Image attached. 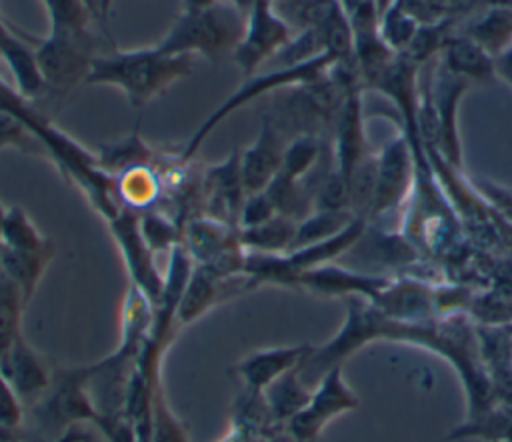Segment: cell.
Instances as JSON below:
<instances>
[{"mask_svg":"<svg viewBox=\"0 0 512 442\" xmlns=\"http://www.w3.org/2000/svg\"><path fill=\"white\" fill-rule=\"evenodd\" d=\"M0 58L8 64L16 90L24 98H36L42 92H46L38 62H36V52L30 44H26L22 38L16 34H10L0 42Z\"/></svg>","mask_w":512,"mask_h":442,"instance_id":"7402d4cb","label":"cell"},{"mask_svg":"<svg viewBox=\"0 0 512 442\" xmlns=\"http://www.w3.org/2000/svg\"><path fill=\"white\" fill-rule=\"evenodd\" d=\"M108 228L122 254L130 284L140 288L156 304L164 288V274L158 272L154 262L156 254L142 236L138 214L124 206L112 220H108Z\"/></svg>","mask_w":512,"mask_h":442,"instance_id":"ba28073f","label":"cell"},{"mask_svg":"<svg viewBox=\"0 0 512 442\" xmlns=\"http://www.w3.org/2000/svg\"><path fill=\"white\" fill-rule=\"evenodd\" d=\"M364 128H362V110L358 92L350 90L344 96L342 106L336 116V134H334V162L336 170L350 182L352 174L370 158Z\"/></svg>","mask_w":512,"mask_h":442,"instance_id":"7c38bea8","label":"cell"},{"mask_svg":"<svg viewBox=\"0 0 512 442\" xmlns=\"http://www.w3.org/2000/svg\"><path fill=\"white\" fill-rule=\"evenodd\" d=\"M298 368L286 372L262 392L268 414L276 422H288L308 404L312 396V388L302 380Z\"/></svg>","mask_w":512,"mask_h":442,"instance_id":"603a6c76","label":"cell"},{"mask_svg":"<svg viewBox=\"0 0 512 442\" xmlns=\"http://www.w3.org/2000/svg\"><path fill=\"white\" fill-rule=\"evenodd\" d=\"M194 56L166 54L158 46L116 50L96 56L86 84L118 88L132 108L140 110L178 80L190 76Z\"/></svg>","mask_w":512,"mask_h":442,"instance_id":"6da1fadb","label":"cell"},{"mask_svg":"<svg viewBox=\"0 0 512 442\" xmlns=\"http://www.w3.org/2000/svg\"><path fill=\"white\" fill-rule=\"evenodd\" d=\"M150 442H188L184 424L168 406L162 384L158 382L152 396V414H150Z\"/></svg>","mask_w":512,"mask_h":442,"instance_id":"d6a6232c","label":"cell"},{"mask_svg":"<svg viewBox=\"0 0 512 442\" xmlns=\"http://www.w3.org/2000/svg\"><path fill=\"white\" fill-rule=\"evenodd\" d=\"M356 406L358 398L344 382L342 366H334L318 380L308 404L294 414L286 426L294 442H314L332 418L354 410Z\"/></svg>","mask_w":512,"mask_h":442,"instance_id":"8992f818","label":"cell"},{"mask_svg":"<svg viewBox=\"0 0 512 442\" xmlns=\"http://www.w3.org/2000/svg\"><path fill=\"white\" fill-rule=\"evenodd\" d=\"M138 220H140L142 236H144V240L148 242V246L152 248L154 254H160V252L170 254V250L176 244H180L178 230H176L174 222L170 218H166L164 214L146 210L138 216Z\"/></svg>","mask_w":512,"mask_h":442,"instance_id":"e575fe53","label":"cell"},{"mask_svg":"<svg viewBox=\"0 0 512 442\" xmlns=\"http://www.w3.org/2000/svg\"><path fill=\"white\" fill-rule=\"evenodd\" d=\"M112 4H114V0H98V12H100V16H102L104 20L108 18Z\"/></svg>","mask_w":512,"mask_h":442,"instance_id":"f6af8a7d","label":"cell"},{"mask_svg":"<svg viewBox=\"0 0 512 442\" xmlns=\"http://www.w3.org/2000/svg\"><path fill=\"white\" fill-rule=\"evenodd\" d=\"M414 178V158L406 138L390 140L376 156L374 194L368 216H380L394 210L410 190Z\"/></svg>","mask_w":512,"mask_h":442,"instance_id":"9c48e42d","label":"cell"},{"mask_svg":"<svg viewBox=\"0 0 512 442\" xmlns=\"http://www.w3.org/2000/svg\"><path fill=\"white\" fill-rule=\"evenodd\" d=\"M312 346L298 344V346H282V348H266L244 356L236 366L234 372L246 386V390L262 394L274 380L284 376L286 372L298 368Z\"/></svg>","mask_w":512,"mask_h":442,"instance_id":"5bb4252c","label":"cell"},{"mask_svg":"<svg viewBox=\"0 0 512 442\" xmlns=\"http://www.w3.org/2000/svg\"><path fill=\"white\" fill-rule=\"evenodd\" d=\"M450 74L470 82L494 80V58L468 36H454L442 46V62Z\"/></svg>","mask_w":512,"mask_h":442,"instance_id":"d6986e66","label":"cell"},{"mask_svg":"<svg viewBox=\"0 0 512 442\" xmlns=\"http://www.w3.org/2000/svg\"><path fill=\"white\" fill-rule=\"evenodd\" d=\"M234 278H220L202 266H194L176 310V324L186 326L208 312L226 296V288Z\"/></svg>","mask_w":512,"mask_h":442,"instance_id":"ac0fdd59","label":"cell"},{"mask_svg":"<svg viewBox=\"0 0 512 442\" xmlns=\"http://www.w3.org/2000/svg\"><path fill=\"white\" fill-rule=\"evenodd\" d=\"M50 20V34L90 36V20L98 14L90 0H42Z\"/></svg>","mask_w":512,"mask_h":442,"instance_id":"484cf974","label":"cell"},{"mask_svg":"<svg viewBox=\"0 0 512 442\" xmlns=\"http://www.w3.org/2000/svg\"><path fill=\"white\" fill-rule=\"evenodd\" d=\"M320 154H322V144L314 134H308V132L298 134L284 146L280 174L292 180H304L310 174V170L316 166Z\"/></svg>","mask_w":512,"mask_h":442,"instance_id":"4dcf8cb0","label":"cell"},{"mask_svg":"<svg viewBox=\"0 0 512 442\" xmlns=\"http://www.w3.org/2000/svg\"><path fill=\"white\" fill-rule=\"evenodd\" d=\"M272 4H296V2H302V0H270Z\"/></svg>","mask_w":512,"mask_h":442,"instance_id":"bcb514c9","label":"cell"},{"mask_svg":"<svg viewBox=\"0 0 512 442\" xmlns=\"http://www.w3.org/2000/svg\"><path fill=\"white\" fill-rule=\"evenodd\" d=\"M494 78H498L512 90V44L498 56H494Z\"/></svg>","mask_w":512,"mask_h":442,"instance_id":"60d3db41","label":"cell"},{"mask_svg":"<svg viewBox=\"0 0 512 442\" xmlns=\"http://www.w3.org/2000/svg\"><path fill=\"white\" fill-rule=\"evenodd\" d=\"M356 214L352 210H312L296 224V236L292 250L304 248L318 240H324L352 222ZM290 250V252H292Z\"/></svg>","mask_w":512,"mask_h":442,"instance_id":"f1b7e54d","label":"cell"},{"mask_svg":"<svg viewBox=\"0 0 512 442\" xmlns=\"http://www.w3.org/2000/svg\"><path fill=\"white\" fill-rule=\"evenodd\" d=\"M158 194V182L148 166H134L120 174L118 196L126 208H146Z\"/></svg>","mask_w":512,"mask_h":442,"instance_id":"1f68e13d","label":"cell"},{"mask_svg":"<svg viewBox=\"0 0 512 442\" xmlns=\"http://www.w3.org/2000/svg\"><path fill=\"white\" fill-rule=\"evenodd\" d=\"M120 346L118 350L136 356L142 352L154 324V302L134 284L128 286L120 314Z\"/></svg>","mask_w":512,"mask_h":442,"instance_id":"ffe728a7","label":"cell"},{"mask_svg":"<svg viewBox=\"0 0 512 442\" xmlns=\"http://www.w3.org/2000/svg\"><path fill=\"white\" fill-rule=\"evenodd\" d=\"M296 220L276 214L264 224L252 228H240L238 240L246 252H268L286 254L292 250L296 236Z\"/></svg>","mask_w":512,"mask_h":442,"instance_id":"cb8c5ba5","label":"cell"},{"mask_svg":"<svg viewBox=\"0 0 512 442\" xmlns=\"http://www.w3.org/2000/svg\"><path fill=\"white\" fill-rule=\"evenodd\" d=\"M6 148H16L28 154L44 150L40 140L16 116L0 110V152Z\"/></svg>","mask_w":512,"mask_h":442,"instance_id":"74e56055","label":"cell"},{"mask_svg":"<svg viewBox=\"0 0 512 442\" xmlns=\"http://www.w3.org/2000/svg\"><path fill=\"white\" fill-rule=\"evenodd\" d=\"M0 244L14 250H38L50 244L20 206H8L0 224Z\"/></svg>","mask_w":512,"mask_h":442,"instance_id":"f546056e","label":"cell"},{"mask_svg":"<svg viewBox=\"0 0 512 442\" xmlns=\"http://www.w3.org/2000/svg\"><path fill=\"white\" fill-rule=\"evenodd\" d=\"M90 440H92V436L88 432H84L78 426H70L68 430H64L60 434V438L56 442H90Z\"/></svg>","mask_w":512,"mask_h":442,"instance_id":"b9f144b4","label":"cell"},{"mask_svg":"<svg viewBox=\"0 0 512 442\" xmlns=\"http://www.w3.org/2000/svg\"><path fill=\"white\" fill-rule=\"evenodd\" d=\"M98 410L86 390L84 366L58 370L48 392L38 400V418L46 428L68 430L78 422H94Z\"/></svg>","mask_w":512,"mask_h":442,"instance_id":"52a82bcc","label":"cell"},{"mask_svg":"<svg viewBox=\"0 0 512 442\" xmlns=\"http://www.w3.org/2000/svg\"><path fill=\"white\" fill-rule=\"evenodd\" d=\"M4 214H6V206H2V204H0V224H2V218H4Z\"/></svg>","mask_w":512,"mask_h":442,"instance_id":"7dc6e473","label":"cell"},{"mask_svg":"<svg viewBox=\"0 0 512 442\" xmlns=\"http://www.w3.org/2000/svg\"><path fill=\"white\" fill-rule=\"evenodd\" d=\"M206 190L210 202V218L238 228V214L246 198L240 178V154L232 152L222 164L208 170Z\"/></svg>","mask_w":512,"mask_h":442,"instance_id":"2e32d148","label":"cell"},{"mask_svg":"<svg viewBox=\"0 0 512 442\" xmlns=\"http://www.w3.org/2000/svg\"><path fill=\"white\" fill-rule=\"evenodd\" d=\"M264 192L270 196L278 214L288 216L296 222L312 212V192H308L304 180H292L284 174H278Z\"/></svg>","mask_w":512,"mask_h":442,"instance_id":"83f0119b","label":"cell"},{"mask_svg":"<svg viewBox=\"0 0 512 442\" xmlns=\"http://www.w3.org/2000/svg\"><path fill=\"white\" fill-rule=\"evenodd\" d=\"M22 400L14 392V388L4 380L0 374V428H10V430H20L22 422Z\"/></svg>","mask_w":512,"mask_h":442,"instance_id":"ab89813d","label":"cell"},{"mask_svg":"<svg viewBox=\"0 0 512 442\" xmlns=\"http://www.w3.org/2000/svg\"><path fill=\"white\" fill-rule=\"evenodd\" d=\"M366 232V218L362 216H354L352 222L348 226H344L340 232L318 240L314 244H308L304 248L292 250L288 252L292 264L302 272L324 266V264H332V260H336L338 256H342L344 252H348L354 244L360 242V238H364Z\"/></svg>","mask_w":512,"mask_h":442,"instance_id":"44dd1931","label":"cell"},{"mask_svg":"<svg viewBox=\"0 0 512 442\" xmlns=\"http://www.w3.org/2000/svg\"><path fill=\"white\" fill-rule=\"evenodd\" d=\"M92 2V6L98 10V0H90ZM98 16H100V12H98Z\"/></svg>","mask_w":512,"mask_h":442,"instance_id":"c3c4849f","label":"cell"},{"mask_svg":"<svg viewBox=\"0 0 512 442\" xmlns=\"http://www.w3.org/2000/svg\"><path fill=\"white\" fill-rule=\"evenodd\" d=\"M34 52L46 92L58 94H68L78 84H86L96 58L92 36L74 38L48 34L34 44Z\"/></svg>","mask_w":512,"mask_h":442,"instance_id":"277c9868","label":"cell"},{"mask_svg":"<svg viewBox=\"0 0 512 442\" xmlns=\"http://www.w3.org/2000/svg\"><path fill=\"white\" fill-rule=\"evenodd\" d=\"M340 64L332 54H322L316 56L308 62L296 64V66H282V68H274L270 72L264 74H254L250 78H246V82L234 92L230 94L200 126L198 130L190 136L182 158H190L198 146L206 140V136L222 122L226 120L232 112H236L238 108L254 102L256 98H260L262 94H270L278 88H286V86H308V84H316L320 80H324L330 70Z\"/></svg>","mask_w":512,"mask_h":442,"instance_id":"3957f363","label":"cell"},{"mask_svg":"<svg viewBox=\"0 0 512 442\" xmlns=\"http://www.w3.org/2000/svg\"><path fill=\"white\" fill-rule=\"evenodd\" d=\"M292 40L290 24L274 10L270 0H262L248 16L244 34L232 52L238 70L250 78L258 68L272 60Z\"/></svg>","mask_w":512,"mask_h":442,"instance_id":"5b68a950","label":"cell"},{"mask_svg":"<svg viewBox=\"0 0 512 442\" xmlns=\"http://www.w3.org/2000/svg\"><path fill=\"white\" fill-rule=\"evenodd\" d=\"M478 46H482L492 58L498 56L512 44V10L492 8L482 18H478L468 34Z\"/></svg>","mask_w":512,"mask_h":442,"instance_id":"4316f807","label":"cell"},{"mask_svg":"<svg viewBox=\"0 0 512 442\" xmlns=\"http://www.w3.org/2000/svg\"><path fill=\"white\" fill-rule=\"evenodd\" d=\"M54 254L56 248L52 242L38 250H14L0 244V270L16 286L24 304L34 296Z\"/></svg>","mask_w":512,"mask_h":442,"instance_id":"e0dca14e","label":"cell"},{"mask_svg":"<svg viewBox=\"0 0 512 442\" xmlns=\"http://www.w3.org/2000/svg\"><path fill=\"white\" fill-rule=\"evenodd\" d=\"M0 374L14 388L24 404L38 402L50 388L52 378L40 356L20 336L8 352L0 356Z\"/></svg>","mask_w":512,"mask_h":442,"instance_id":"4fadbf2b","label":"cell"},{"mask_svg":"<svg viewBox=\"0 0 512 442\" xmlns=\"http://www.w3.org/2000/svg\"><path fill=\"white\" fill-rule=\"evenodd\" d=\"M284 140L270 116H264L256 140L240 154V178L246 196L264 192L280 174Z\"/></svg>","mask_w":512,"mask_h":442,"instance_id":"8fae6325","label":"cell"},{"mask_svg":"<svg viewBox=\"0 0 512 442\" xmlns=\"http://www.w3.org/2000/svg\"><path fill=\"white\" fill-rule=\"evenodd\" d=\"M218 4V0H184L182 10L184 12H194V10H206L210 6Z\"/></svg>","mask_w":512,"mask_h":442,"instance_id":"ee69618b","label":"cell"},{"mask_svg":"<svg viewBox=\"0 0 512 442\" xmlns=\"http://www.w3.org/2000/svg\"><path fill=\"white\" fill-rule=\"evenodd\" d=\"M314 210H352L350 208V182L336 170L328 172L312 192Z\"/></svg>","mask_w":512,"mask_h":442,"instance_id":"836d02e7","label":"cell"},{"mask_svg":"<svg viewBox=\"0 0 512 442\" xmlns=\"http://www.w3.org/2000/svg\"><path fill=\"white\" fill-rule=\"evenodd\" d=\"M262 0H228V4L232 6V8H236L244 18L260 4Z\"/></svg>","mask_w":512,"mask_h":442,"instance_id":"7bdbcfd3","label":"cell"},{"mask_svg":"<svg viewBox=\"0 0 512 442\" xmlns=\"http://www.w3.org/2000/svg\"><path fill=\"white\" fill-rule=\"evenodd\" d=\"M388 284L390 282L382 276L352 272L336 264H324V266L306 270L300 276V286L314 294L354 296V298H366L372 302Z\"/></svg>","mask_w":512,"mask_h":442,"instance_id":"9a60e30c","label":"cell"},{"mask_svg":"<svg viewBox=\"0 0 512 442\" xmlns=\"http://www.w3.org/2000/svg\"><path fill=\"white\" fill-rule=\"evenodd\" d=\"M278 212L270 200V196L266 192H256V194H248L242 202L240 214H238V230L240 228H252L258 224L268 222L270 218H274Z\"/></svg>","mask_w":512,"mask_h":442,"instance_id":"f35d334b","label":"cell"},{"mask_svg":"<svg viewBox=\"0 0 512 442\" xmlns=\"http://www.w3.org/2000/svg\"><path fill=\"white\" fill-rule=\"evenodd\" d=\"M416 30L418 22L404 8H392L386 12V18L380 26V38L390 50H400L408 48Z\"/></svg>","mask_w":512,"mask_h":442,"instance_id":"8d00e7d4","label":"cell"},{"mask_svg":"<svg viewBox=\"0 0 512 442\" xmlns=\"http://www.w3.org/2000/svg\"><path fill=\"white\" fill-rule=\"evenodd\" d=\"M246 252V250H244ZM242 274L248 276L254 286L274 284V286H300V270L292 264L286 254H268V252H246Z\"/></svg>","mask_w":512,"mask_h":442,"instance_id":"d4e9b609","label":"cell"},{"mask_svg":"<svg viewBox=\"0 0 512 442\" xmlns=\"http://www.w3.org/2000/svg\"><path fill=\"white\" fill-rule=\"evenodd\" d=\"M24 306L26 304L14 284L0 296V356L22 336L20 322Z\"/></svg>","mask_w":512,"mask_h":442,"instance_id":"d590c367","label":"cell"},{"mask_svg":"<svg viewBox=\"0 0 512 442\" xmlns=\"http://www.w3.org/2000/svg\"><path fill=\"white\" fill-rule=\"evenodd\" d=\"M246 18L230 4H214L206 10L184 12L156 44L166 54L202 56L208 62H218L222 56L234 52L242 34Z\"/></svg>","mask_w":512,"mask_h":442,"instance_id":"7a4b0ae2","label":"cell"},{"mask_svg":"<svg viewBox=\"0 0 512 442\" xmlns=\"http://www.w3.org/2000/svg\"><path fill=\"white\" fill-rule=\"evenodd\" d=\"M468 88V82L450 74L442 64L434 74L432 96L428 102L430 118L434 120L436 144L442 148L444 158L458 168L460 166V138H458V102Z\"/></svg>","mask_w":512,"mask_h":442,"instance_id":"30bf717a","label":"cell"}]
</instances>
